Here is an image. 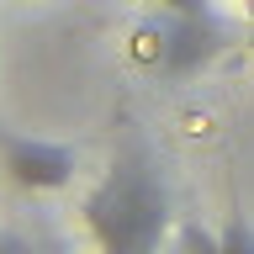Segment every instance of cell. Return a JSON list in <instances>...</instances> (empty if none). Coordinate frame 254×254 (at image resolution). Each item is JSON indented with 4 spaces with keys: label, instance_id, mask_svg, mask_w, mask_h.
<instances>
[{
    "label": "cell",
    "instance_id": "obj_5",
    "mask_svg": "<svg viewBox=\"0 0 254 254\" xmlns=\"http://www.w3.org/2000/svg\"><path fill=\"white\" fill-rule=\"evenodd\" d=\"M159 11H186V16H206L212 11V0H154Z\"/></svg>",
    "mask_w": 254,
    "mask_h": 254
},
{
    "label": "cell",
    "instance_id": "obj_2",
    "mask_svg": "<svg viewBox=\"0 0 254 254\" xmlns=\"http://www.w3.org/2000/svg\"><path fill=\"white\" fill-rule=\"evenodd\" d=\"M228 48H233V27H228L217 11H206V16L159 11V21L143 32V48H138V53L154 64L159 74L186 79V74H201L206 64H217Z\"/></svg>",
    "mask_w": 254,
    "mask_h": 254
},
{
    "label": "cell",
    "instance_id": "obj_3",
    "mask_svg": "<svg viewBox=\"0 0 254 254\" xmlns=\"http://www.w3.org/2000/svg\"><path fill=\"white\" fill-rule=\"evenodd\" d=\"M0 170L21 190H64L79 170V148L74 143L32 138V132H16V127H0Z\"/></svg>",
    "mask_w": 254,
    "mask_h": 254
},
{
    "label": "cell",
    "instance_id": "obj_1",
    "mask_svg": "<svg viewBox=\"0 0 254 254\" xmlns=\"http://www.w3.org/2000/svg\"><path fill=\"white\" fill-rule=\"evenodd\" d=\"M79 217H85V233L111 254H143L170 244V222H175L170 180H164V164L143 132L122 138L106 175L90 186Z\"/></svg>",
    "mask_w": 254,
    "mask_h": 254
},
{
    "label": "cell",
    "instance_id": "obj_4",
    "mask_svg": "<svg viewBox=\"0 0 254 254\" xmlns=\"http://www.w3.org/2000/svg\"><path fill=\"white\" fill-rule=\"evenodd\" d=\"M222 254H254V222L244 217L238 201H233V212H228V228H222Z\"/></svg>",
    "mask_w": 254,
    "mask_h": 254
}]
</instances>
